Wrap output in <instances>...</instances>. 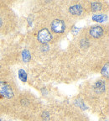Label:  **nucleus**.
Returning a JSON list of instances; mask_svg holds the SVG:
<instances>
[{
	"instance_id": "nucleus-1",
	"label": "nucleus",
	"mask_w": 109,
	"mask_h": 121,
	"mask_svg": "<svg viewBox=\"0 0 109 121\" xmlns=\"http://www.w3.org/2000/svg\"><path fill=\"white\" fill-rule=\"evenodd\" d=\"M19 95L14 82L0 73V102H17Z\"/></svg>"
},
{
	"instance_id": "nucleus-2",
	"label": "nucleus",
	"mask_w": 109,
	"mask_h": 121,
	"mask_svg": "<svg viewBox=\"0 0 109 121\" xmlns=\"http://www.w3.org/2000/svg\"><path fill=\"white\" fill-rule=\"evenodd\" d=\"M50 29L55 34H63L66 30V23L60 19H54L50 23Z\"/></svg>"
},
{
	"instance_id": "nucleus-3",
	"label": "nucleus",
	"mask_w": 109,
	"mask_h": 121,
	"mask_svg": "<svg viewBox=\"0 0 109 121\" xmlns=\"http://www.w3.org/2000/svg\"><path fill=\"white\" fill-rule=\"evenodd\" d=\"M37 40L42 44H47L52 40V35L47 28H43L38 32Z\"/></svg>"
},
{
	"instance_id": "nucleus-4",
	"label": "nucleus",
	"mask_w": 109,
	"mask_h": 121,
	"mask_svg": "<svg viewBox=\"0 0 109 121\" xmlns=\"http://www.w3.org/2000/svg\"><path fill=\"white\" fill-rule=\"evenodd\" d=\"M89 35L91 37L94 39L101 38L104 35V29L102 26H98V25L92 26L89 29Z\"/></svg>"
},
{
	"instance_id": "nucleus-5",
	"label": "nucleus",
	"mask_w": 109,
	"mask_h": 121,
	"mask_svg": "<svg viewBox=\"0 0 109 121\" xmlns=\"http://www.w3.org/2000/svg\"><path fill=\"white\" fill-rule=\"evenodd\" d=\"M85 9L82 5L81 4H74V5H71L69 8V12L73 16H81L84 13Z\"/></svg>"
},
{
	"instance_id": "nucleus-6",
	"label": "nucleus",
	"mask_w": 109,
	"mask_h": 121,
	"mask_svg": "<svg viewBox=\"0 0 109 121\" xmlns=\"http://www.w3.org/2000/svg\"><path fill=\"white\" fill-rule=\"evenodd\" d=\"M94 90L97 94H102L106 91V82L102 80H98L94 85Z\"/></svg>"
},
{
	"instance_id": "nucleus-7",
	"label": "nucleus",
	"mask_w": 109,
	"mask_h": 121,
	"mask_svg": "<svg viewBox=\"0 0 109 121\" xmlns=\"http://www.w3.org/2000/svg\"><path fill=\"white\" fill-rule=\"evenodd\" d=\"M90 8H91V10L93 12H96V11H101L102 9V4L101 3H98V2H94V3H92L90 4Z\"/></svg>"
},
{
	"instance_id": "nucleus-8",
	"label": "nucleus",
	"mask_w": 109,
	"mask_h": 121,
	"mask_svg": "<svg viewBox=\"0 0 109 121\" xmlns=\"http://www.w3.org/2000/svg\"><path fill=\"white\" fill-rule=\"evenodd\" d=\"M19 79H20L22 82H26V80H27L26 72H25L24 70H22V69H20V70L19 71Z\"/></svg>"
},
{
	"instance_id": "nucleus-9",
	"label": "nucleus",
	"mask_w": 109,
	"mask_h": 121,
	"mask_svg": "<svg viewBox=\"0 0 109 121\" xmlns=\"http://www.w3.org/2000/svg\"><path fill=\"white\" fill-rule=\"evenodd\" d=\"M105 18L106 17L104 16V14H95L92 16V19L97 22H103Z\"/></svg>"
},
{
	"instance_id": "nucleus-10",
	"label": "nucleus",
	"mask_w": 109,
	"mask_h": 121,
	"mask_svg": "<svg viewBox=\"0 0 109 121\" xmlns=\"http://www.w3.org/2000/svg\"><path fill=\"white\" fill-rule=\"evenodd\" d=\"M102 74L103 76H106L107 78L108 77V63H107L102 69Z\"/></svg>"
},
{
	"instance_id": "nucleus-11",
	"label": "nucleus",
	"mask_w": 109,
	"mask_h": 121,
	"mask_svg": "<svg viewBox=\"0 0 109 121\" xmlns=\"http://www.w3.org/2000/svg\"><path fill=\"white\" fill-rule=\"evenodd\" d=\"M24 55H23V56H24V60H26V61H28L29 60L30 58V53L29 51H27V50H25V51H24V53H23Z\"/></svg>"
},
{
	"instance_id": "nucleus-12",
	"label": "nucleus",
	"mask_w": 109,
	"mask_h": 121,
	"mask_svg": "<svg viewBox=\"0 0 109 121\" xmlns=\"http://www.w3.org/2000/svg\"><path fill=\"white\" fill-rule=\"evenodd\" d=\"M1 71H2V66H1V65H0V73H1Z\"/></svg>"
},
{
	"instance_id": "nucleus-13",
	"label": "nucleus",
	"mask_w": 109,
	"mask_h": 121,
	"mask_svg": "<svg viewBox=\"0 0 109 121\" xmlns=\"http://www.w3.org/2000/svg\"><path fill=\"white\" fill-rule=\"evenodd\" d=\"M0 121H4V120H3V119H0Z\"/></svg>"
}]
</instances>
